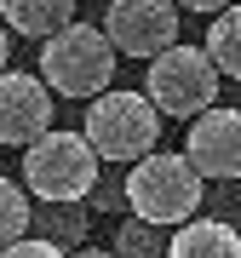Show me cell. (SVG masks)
Returning a JSON list of instances; mask_svg holds the SVG:
<instances>
[{"instance_id":"obj_1","label":"cell","mask_w":241,"mask_h":258,"mask_svg":"<svg viewBox=\"0 0 241 258\" xmlns=\"http://www.w3.org/2000/svg\"><path fill=\"white\" fill-rule=\"evenodd\" d=\"M201 184L207 178L195 172L190 155H172V149H155V155H144L138 166H127V212L144 224H155V230H184V224L201 212Z\"/></svg>"},{"instance_id":"obj_11","label":"cell","mask_w":241,"mask_h":258,"mask_svg":"<svg viewBox=\"0 0 241 258\" xmlns=\"http://www.w3.org/2000/svg\"><path fill=\"white\" fill-rule=\"evenodd\" d=\"M207 57L218 63V75L241 81V0L213 18V29H207Z\"/></svg>"},{"instance_id":"obj_9","label":"cell","mask_w":241,"mask_h":258,"mask_svg":"<svg viewBox=\"0 0 241 258\" xmlns=\"http://www.w3.org/2000/svg\"><path fill=\"white\" fill-rule=\"evenodd\" d=\"M167 258H241V235L224 218H190L184 230H172Z\"/></svg>"},{"instance_id":"obj_8","label":"cell","mask_w":241,"mask_h":258,"mask_svg":"<svg viewBox=\"0 0 241 258\" xmlns=\"http://www.w3.org/2000/svg\"><path fill=\"white\" fill-rule=\"evenodd\" d=\"M184 155L195 161L201 178H241V109H224L213 103L207 115L190 120Z\"/></svg>"},{"instance_id":"obj_17","label":"cell","mask_w":241,"mask_h":258,"mask_svg":"<svg viewBox=\"0 0 241 258\" xmlns=\"http://www.w3.org/2000/svg\"><path fill=\"white\" fill-rule=\"evenodd\" d=\"M81 258H109V252H81Z\"/></svg>"},{"instance_id":"obj_14","label":"cell","mask_w":241,"mask_h":258,"mask_svg":"<svg viewBox=\"0 0 241 258\" xmlns=\"http://www.w3.org/2000/svg\"><path fill=\"white\" fill-rule=\"evenodd\" d=\"M0 258H69L57 241L46 235H23V241H12V247H0Z\"/></svg>"},{"instance_id":"obj_6","label":"cell","mask_w":241,"mask_h":258,"mask_svg":"<svg viewBox=\"0 0 241 258\" xmlns=\"http://www.w3.org/2000/svg\"><path fill=\"white\" fill-rule=\"evenodd\" d=\"M178 0H109L103 12V35L115 40L120 57H161L178 46Z\"/></svg>"},{"instance_id":"obj_3","label":"cell","mask_w":241,"mask_h":258,"mask_svg":"<svg viewBox=\"0 0 241 258\" xmlns=\"http://www.w3.org/2000/svg\"><path fill=\"white\" fill-rule=\"evenodd\" d=\"M115 40L103 35V23H69L52 40H40V81L57 98H103L115 86Z\"/></svg>"},{"instance_id":"obj_15","label":"cell","mask_w":241,"mask_h":258,"mask_svg":"<svg viewBox=\"0 0 241 258\" xmlns=\"http://www.w3.org/2000/svg\"><path fill=\"white\" fill-rule=\"evenodd\" d=\"M184 12H207V18H218V12H230L235 0H178Z\"/></svg>"},{"instance_id":"obj_2","label":"cell","mask_w":241,"mask_h":258,"mask_svg":"<svg viewBox=\"0 0 241 258\" xmlns=\"http://www.w3.org/2000/svg\"><path fill=\"white\" fill-rule=\"evenodd\" d=\"M98 172H103V155L92 149L86 132H64L52 126L40 144L23 149V189L35 195L40 207H75L98 189Z\"/></svg>"},{"instance_id":"obj_16","label":"cell","mask_w":241,"mask_h":258,"mask_svg":"<svg viewBox=\"0 0 241 258\" xmlns=\"http://www.w3.org/2000/svg\"><path fill=\"white\" fill-rule=\"evenodd\" d=\"M6 57H12V29H6V18H0V75H6Z\"/></svg>"},{"instance_id":"obj_13","label":"cell","mask_w":241,"mask_h":258,"mask_svg":"<svg viewBox=\"0 0 241 258\" xmlns=\"http://www.w3.org/2000/svg\"><path fill=\"white\" fill-rule=\"evenodd\" d=\"M35 235H46V241H57V247H75V241H86V212H81V201L75 207H46V212H35Z\"/></svg>"},{"instance_id":"obj_12","label":"cell","mask_w":241,"mask_h":258,"mask_svg":"<svg viewBox=\"0 0 241 258\" xmlns=\"http://www.w3.org/2000/svg\"><path fill=\"white\" fill-rule=\"evenodd\" d=\"M35 235V207H29V189L12 184V178H0V247H12V241Z\"/></svg>"},{"instance_id":"obj_7","label":"cell","mask_w":241,"mask_h":258,"mask_svg":"<svg viewBox=\"0 0 241 258\" xmlns=\"http://www.w3.org/2000/svg\"><path fill=\"white\" fill-rule=\"evenodd\" d=\"M52 86L29 69H6L0 75V144L6 149H29L52 132Z\"/></svg>"},{"instance_id":"obj_4","label":"cell","mask_w":241,"mask_h":258,"mask_svg":"<svg viewBox=\"0 0 241 258\" xmlns=\"http://www.w3.org/2000/svg\"><path fill=\"white\" fill-rule=\"evenodd\" d=\"M161 115L155 103H149V92H127V86H109L103 98H92V109H86V138H92V149L103 161L115 166H138L144 155H155L161 144Z\"/></svg>"},{"instance_id":"obj_5","label":"cell","mask_w":241,"mask_h":258,"mask_svg":"<svg viewBox=\"0 0 241 258\" xmlns=\"http://www.w3.org/2000/svg\"><path fill=\"white\" fill-rule=\"evenodd\" d=\"M218 63L207 57V46H172L161 57H149V75H144V92L167 120H195L218 103Z\"/></svg>"},{"instance_id":"obj_10","label":"cell","mask_w":241,"mask_h":258,"mask_svg":"<svg viewBox=\"0 0 241 258\" xmlns=\"http://www.w3.org/2000/svg\"><path fill=\"white\" fill-rule=\"evenodd\" d=\"M0 18L23 40H52L57 29L75 23V0H0Z\"/></svg>"}]
</instances>
